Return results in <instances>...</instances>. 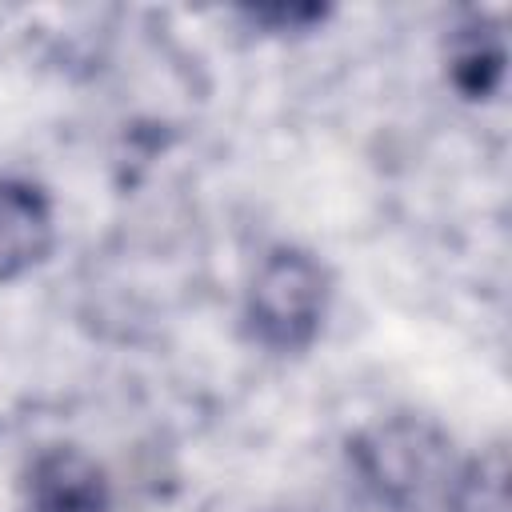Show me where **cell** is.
Segmentation results:
<instances>
[{
  "mask_svg": "<svg viewBox=\"0 0 512 512\" xmlns=\"http://www.w3.org/2000/svg\"><path fill=\"white\" fill-rule=\"evenodd\" d=\"M504 20L488 12H468L448 36H444V80L460 100L484 104L504 84Z\"/></svg>",
  "mask_w": 512,
  "mask_h": 512,
  "instance_id": "obj_5",
  "label": "cell"
},
{
  "mask_svg": "<svg viewBox=\"0 0 512 512\" xmlns=\"http://www.w3.org/2000/svg\"><path fill=\"white\" fill-rule=\"evenodd\" d=\"M356 488L380 512H460L472 452L432 416L388 412L344 440Z\"/></svg>",
  "mask_w": 512,
  "mask_h": 512,
  "instance_id": "obj_1",
  "label": "cell"
},
{
  "mask_svg": "<svg viewBox=\"0 0 512 512\" xmlns=\"http://www.w3.org/2000/svg\"><path fill=\"white\" fill-rule=\"evenodd\" d=\"M460 512H508V456H504V444L472 452Z\"/></svg>",
  "mask_w": 512,
  "mask_h": 512,
  "instance_id": "obj_6",
  "label": "cell"
},
{
  "mask_svg": "<svg viewBox=\"0 0 512 512\" xmlns=\"http://www.w3.org/2000/svg\"><path fill=\"white\" fill-rule=\"evenodd\" d=\"M332 268L304 244H272L244 288V336L268 356H304L332 312Z\"/></svg>",
  "mask_w": 512,
  "mask_h": 512,
  "instance_id": "obj_2",
  "label": "cell"
},
{
  "mask_svg": "<svg viewBox=\"0 0 512 512\" xmlns=\"http://www.w3.org/2000/svg\"><path fill=\"white\" fill-rule=\"evenodd\" d=\"M56 248L52 192L32 176H0V284L36 272Z\"/></svg>",
  "mask_w": 512,
  "mask_h": 512,
  "instance_id": "obj_4",
  "label": "cell"
},
{
  "mask_svg": "<svg viewBox=\"0 0 512 512\" xmlns=\"http://www.w3.org/2000/svg\"><path fill=\"white\" fill-rule=\"evenodd\" d=\"M236 12H240V20L272 32V36H300L332 16L328 4H244Z\"/></svg>",
  "mask_w": 512,
  "mask_h": 512,
  "instance_id": "obj_7",
  "label": "cell"
},
{
  "mask_svg": "<svg viewBox=\"0 0 512 512\" xmlns=\"http://www.w3.org/2000/svg\"><path fill=\"white\" fill-rule=\"evenodd\" d=\"M24 512H112V476L80 444H48L20 472Z\"/></svg>",
  "mask_w": 512,
  "mask_h": 512,
  "instance_id": "obj_3",
  "label": "cell"
}]
</instances>
